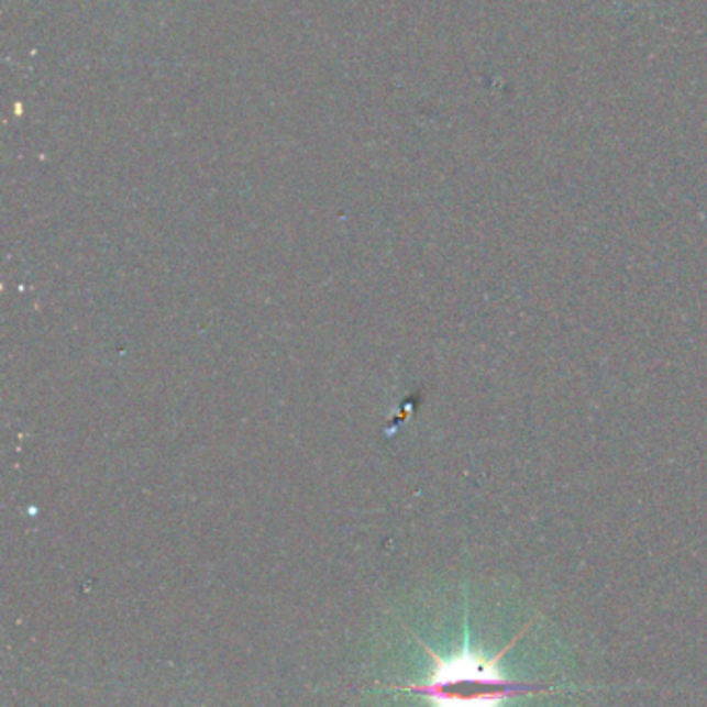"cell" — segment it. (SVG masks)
Segmentation results:
<instances>
[{
	"label": "cell",
	"instance_id": "1",
	"mask_svg": "<svg viewBox=\"0 0 707 707\" xmlns=\"http://www.w3.org/2000/svg\"><path fill=\"white\" fill-rule=\"evenodd\" d=\"M496 660H484L472 653L456 655L449 662L438 660V669L432 676V683L421 687V693H435V691L446 689L461 683H475V685H486V687H496V689H517L521 693H535L542 689L540 685H523V683H510L507 678L500 676V672L494 666Z\"/></svg>",
	"mask_w": 707,
	"mask_h": 707
}]
</instances>
